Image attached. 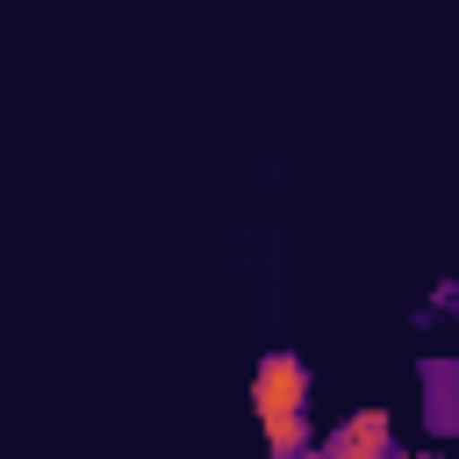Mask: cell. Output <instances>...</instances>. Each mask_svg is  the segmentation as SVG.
<instances>
[{
	"label": "cell",
	"mask_w": 459,
	"mask_h": 459,
	"mask_svg": "<svg viewBox=\"0 0 459 459\" xmlns=\"http://www.w3.org/2000/svg\"><path fill=\"white\" fill-rule=\"evenodd\" d=\"M308 394H316V373L301 351H265L258 373H251V409H258V430H265V452L273 459H294L308 452Z\"/></svg>",
	"instance_id": "1"
},
{
	"label": "cell",
	"mask_w": 459,
	"mask_h": 459,
	"mask_svg": "<svg viewBox=\"0 0 459 459\" xmlns=\"http://www.w3.org/2000/svg\"><path fill=\"white\" fill-rule=\"evenodd\" d=\"M402 437L387 423V409H351L330 437H323V459H394Z\"/></svg>",
	"instance_id": "2"
},
{
	"label": "cell",
	"mask_w": 459,
	"mask_h": 459,
	"mask_svg": "<svg viewBox=\"0 0 459 459\" xmlns=\"http://www.w3.org/2000/svg\"><path fill=\"white\" fill-rule=\"evenodd\" d=\"M423 387H430V430H452V402H445V394H452V366L430 359V366H423Z\"/></svg>",
	"instance_id": "3"
},
{
	"label": "cell",
	"mask_w": 459,
	"mask_h": 459,
	"mask_svg": "<svg viewBox=\"0 0 459 459\" xmlns=\"http://www.w3.org/2000/svg\"><path fill=\"white\" fill-rule=\"evenodd\" d=\"M394 459H445V452H394Z\"/></svg>",
	"instance_id": "4"
}]
</instances>
